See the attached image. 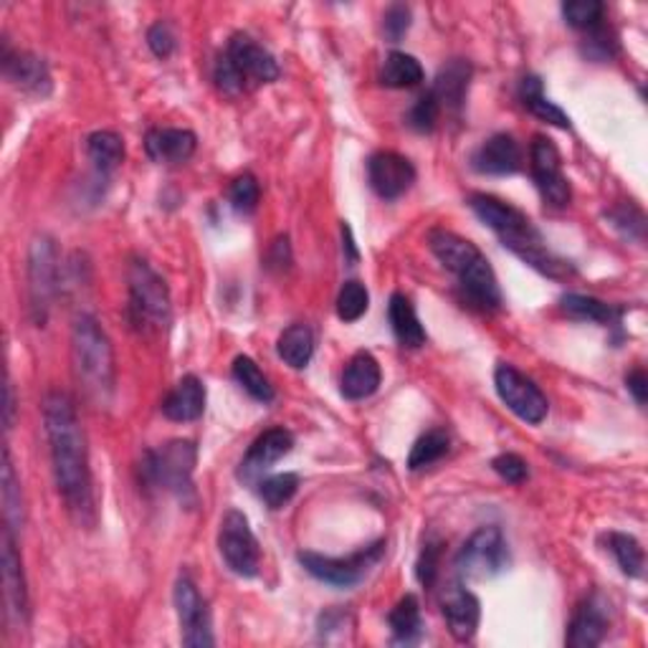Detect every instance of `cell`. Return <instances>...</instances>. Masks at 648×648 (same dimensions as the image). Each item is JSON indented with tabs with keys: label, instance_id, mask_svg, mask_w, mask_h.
Returning <instances> with one entry per match:
<instances>
[{
	"label": "cell",
	"instance_id": "32",
	"mask_svg": "<svg viewBox=\"0 0 648 648\" xmlns=\"http://www.w3.org/2000/svg\"><path fill=\"white\" fill-rule=\"evenodd\" d=\"M277 353L281 360H284L289 368L302 370L306 365L312 363L314 355V335L306 324H292L281 332L279 343H277Z\"/></svg>",
	"mask_w": 648,
	"mask_h": 648
},
{
	"label": "cell",
	"instance_id": "9",
	"mask_svg": "<svg viewBox=\"0 0 648 648\" xmlns=\"http://www.w3.org/2000/svg\"><path fill=\"white\" fill-rule=\"evenodd\" d=\"M218 550L231 573L241 577H256L261 568V548L251 530L249 517L238 509H228L220 519Z\"/></svg>",
	"mask_w": 648,
	"mask_h": 648
},
{
	"label": "cell",
	"instance_id": "34",
	"mask_svg": "<svg viewBox=\"0 0 648 648\" xmlns=\"http://www.w3.org/2000/svg\"><path fill=\"white\" fill-rule=\"evenodd\" d=\"M231 372L238 386H241L253 400H259V403H271V400H274V388H271L269 378L261 372L259 365H256L249 355H238Z\"/></svg>",
	"mask_w": 648,
	"mask_h": 648
},
{
	"label": "cell",
	"instance_id": "47",
	"mask_svg": "<svg viewBox=\"0 0 648 648\" xmlns=\"http://www.w3.org/2000/svg\"><path fill=\"white\" fill-rule=\"evenodd\" d=\"M148 46L152 48V54L158 58H170L175 54L177 48V36L175 29L168 21H158L155 25H150L148 31Z\"/></svg>",
	"mask_w": 648,
	"mask_h": 648
},
{
	"label": "cell",
	"instance_id": "40",
	"mask_svg": "<svg viewBox=\"0 0 648 648\" xmlns=\"http://www.w3.org/2000/svg\"><path fill=\"white\" fill-rule=\"evenodd\" d=\"M259 198H261V187L259 181L251 173H244L238 175L236 181L228 187V201H231L234 210L238 213H253L256 206H259Z\"/></svg>",
	"mask_w": 648,
	"mask_h": 648
},
{
	"label": "cell",
	"instance_id": "7",
	"mask_svg": "<svg viewBox=\"0 0 648 648\" xmlns=\"http://www.w3.org/2000/svg\"><path fill=\"white\" fill-rule=\"evenodd\" d=\"M386 555V540H378L368 548L355 550L347 558H330L320 552H300L302 568L320 583H327L332 587H355L368 577L375 565Z\"/></svg>",
	"mask_w": 648,
	"mask_h": 648
},
{
	"label": "cell",
	"instance_id": "16",
	"mask_svg": "<svg viewBox=\"0 0 648 648\" xmlns=\"http://www.w3.org/2000/svg\"><path fill=\"white\" fill-rule=\"evenodd\" d=\"M3 595L6 613L13 626H23L29 618V591H25V575L19 550H15V534L3 527Z\"/></svg>",
	"mask_w": 648,
	"mask_h": 648
},
{
	"label": "cell",
	"instance_id": "25",
	"mask_svg": "<svg viewBox=\"0 0 648 648\" xmlns=\"http://www.w3.org/2000/svg\"><path fill=\"white\" fill-rule=\"evenodd\" d=\"M380 380H382L380 363L375 360L370 353L360 349V353H355L345 365L339 390H343V396L347 400H365L378 393Z\"/></svg>",
	"mask_w": 648,
	"mask_h": 648
},
{
	"label": "cell",
	"instance_id": "44",
	"mask_svg": "<svg viewBox=\"0 0 648 648\" xmlns=\"http://www.w3.org/2000/svg\"><path fill=\"white\" fill-rule=\"evenodd\" d=\"M583 54L587 58H593V62H608L618 54V39L616 33L608 31V29H595L587 33L585 44H583Z\"/></svg>",
	"mask_w": 648,
	"mask_h": 648
},
{
	"label": "cell",
	"instance_id": "39",
	"mask_svg": "<svg viewBox=\"0 0 648 648\" xmlns=\"http://www.w3.org/2000/svg\"><path fill=\"white\" fill-rule=\"evenodd\" d=\"M300 489V476L296 474H274L259 484V497L267 501L269 509H281Z\"/></svg>",
	"mask_w": 648,
	"mask_h": 648
},
{
	"label": "cell",
	"instance_id": "13",
	"mask_svg": "<svg viewBox=\"0 0 648 648\" xmlns=\"http://www.w3.org/2000/svg\"><path fill=\"white\" fill-rule=\"evenodd\" d=\"M175 611L177 620H181V634H183V646L187 648H208L216 644L213 638V624H210V611L203 595L198 593L191 580L181 577L175 583Z\"/></svg>",
	"mask_w": 648,
	"mask_h": 648
},
{
	"label": "cell",
	"instance_id": "15",
	"mask_svg": "<svg viewBox=\"0 0 648 648\" xmlns=\"http://www.w3.org/2000/svg\"><path fill=\"white\" fill-rule=\"evenodd\" d=\"M441 611L443 618H446L449 634L458 644L474 641L476 628H479L482 620V603L472 591H466L462 583H451L449 587H443Z\"/></svg>",
	"mask_w": 648,
	"mask_h": 648
},
{
	"label": "cell",
	"instance_id": "6",
	"mask_svg": "<svg viewBox=\"0 0 648 648\" xmlns=\"http://www.w3.org/2000/svg\"><path fill=\"white\" fill-rule=\"evenodd\" d=\"M127 287H130V312L132 324L140 330H165L173 320V304L165 279L144 259H132L127 269Z\"/></svg>",
	"mask_w": 648,
	"mask_h": 648
},
{
	"label": "cell",
	"instance_id": "50",
	"mask_svg": "<svg viewBox=\"0 0 648 648\" xmlns=\"http://www.w3.org/2000/svg\"><path fill=\"white\" fill-rule=\"evenodd\" d=\"M343 238H345V249L349 251V261H357V249H355V241H353V231H349V226L343 224Z\"/></svg>",
	"mask_w": 648,
	"mask_h": 648
},
{
	"label": "cell",
	"instance_id": "45",
	"mask_svg": "<svg viewBox=\"0 0 648 648\" xmlns=\"http://www.w3.org/2000/svg\"><path fill=\"white\" fill-rule=\"evenodd\" d=\"M411 23H413L411 6L393 3L386 11V15H382V33H386V39L390 41V44H398V41L403 39L408 31H411Z\"/></svg>",
	"mask_w": 648,
	"mask_h": 648
},
{
	"label": "cell",
	"instance_id": "4",
	"mask_svg": "<svg viewBox=\"0 0 648 648\" xmlns=\"http://www.w3.org/2000/svg\"><path fill=\"white\" fill-rule=\"evenodd\" d=\"M216 87L228 94V97H238V94L251 91L261 84H271L279 79V64L277 58L269 54L261 44H256L246 33H236L228 41L224 54L218 56L216 72H213Z\"/></svg>",
	"mask_w": 648,
	"mask_h": 648
},
{
	"label": "cell",
	"instance_id": "11",
	"mask_svg": "<svg viewBox=\"0 0 648 648\" xmlns=\"http://www.w3.org/2000/svg\"><path fill=\"white\" fill-rule=\"evenodd\" d=\"M494 386H497L501 403H505L519 421L540 425L544 418H548V396L542 393L540 386H534V380L527 378V375H522L517 368H511V365L501 363L499 368L494 370Z\"/></svg>",
	"mask_w": 648,
	"mask_h": 648
},
{
	"label": "cell",
	"instance_id": "35",
	"mask_svg": "<svg viewBox=\"0 0 648 648\" xmlns=\"http://www.w3.org/2000/svg\"><path fill=\"white\" fill-rule=\"evenodd\" d=\"M608 550L613 552V558H616L618 568L624 570L628 577H641L644 575V565H646L644 548H641V542H638L634 534L611 532L608 534Z\"/></svg>",
	"mask_w": 648,
	"mask_h": 648
},
{
	"label": "cell",
	"instance_id": "33",
	"mask_svg": "<svg viewBox=\"0 0 648 648\" xmlns=\"http://www.w3.org/2000/svg\"><path fill=\"white\" fill-rule=\"evenodd\" d=\"M87 155L94 162L99 175H109L122 165L125 160V140L112 130L91 132L87 138Z\"/></svg>",
	"mask_w": 648,
	"mask_h": 648
},
{
	"label": "cell",
	"instance_id": "5",
	"mask_svg": "<svg viewBox=\"0 0 648 648\" xmlns=\"http://www.w3.org/2000/svg\"><path fill=\"white\" fill-rule=\"evenodd\" d=\"M198 464V446L187 439L168 441L165 446L142 454L140 476L148 489H160L185 499L193 494V472Z\"/></svg>",
	"mask_w": 648,
	"mask_h": 648
},
{
	"label": "cell",
	"instance_id": "20",
	"mask_svg": "<svg viewBox=\"0 0 648 648\" xmlns=\"http://www.w3.org/2000/svg\"><path fill=\"white\" fill-rule=\"evenodd\" d=\"M3 74L6 79L19 87L25 94H36V97H46L51 91V72L44 58L29 51H3Z\"/></svg>",
	"mask_w": 648,
	"mask_h": 648
},
{
	"label": "cell",
	"instance_id": "28",
	"mask_svg": "<svg viewBox=\"0 0 648 648\" xmlns=\"http://www.w3.org/2000/svg\"><path fill=\"white\" fill-rule=\"evenodd\" d=\"M0 499H3V522L13 534L23 530L25 509H23V492L21 482L15 476V468L11 462V451L3 449V474H0Z\"/></svg>",
	"mask_w": 648,
	"mask_h": 648
},
{
	"label": "cell",
	"instance_id": "18",
	"mask_svg": "<svg viewBox=\"0 0 648 648\" xmlns=\"http://www.w3.org/2000/svg\"><path fill=\"white\" fill-rule=\"evenodd\" d=\"M458 289H462L464 300L482 312H494L501 306V289L497 274H494L492 263L482 253L472 267H466L462 274H456Z\"/></svg>",
	"mask_w": 648,
	"mask_h": 648
},
{
	"label": "cell",
	"instance_id": "17",
	"mask_svg": "<svg viewBox=\"0 0 648 648\" xmlns=\"http://www.w3.org/2000/svg\"><path fill=\"white\" fill-rule=\"evenodd\" d=\"M294 449V436L287 429H269L256 439L246 451L241 466H238V479L253 484L261 474H267L279 458H284Z\"/></svg>",
	"mask_w": 648,
	"mask_h": 648
},
{
	"label": "cell",
	"instance_id": "29",
	"mask_svg": "<svg viewBox=\"0 0 648 648\" xmlns=\"http://www.w3.org/2000/svg\"><path fill=\"white\" fill-rule=\"evenodd\" d=\"M390 630H393V644L411 646L418 644L423 636V616H421V603H418L415 595H403L396 603V608L390 611L388 616Z\"/></svg>",
	"mask_w": 648,
	"mask_h": 648
},
{
	"label": "cell",
	"instance_id": "31",
	"mask_svg": "<svg viewBox=\"0 0 648 648\" xmlns=\"http://www.w3.org/2000/svg\"><path fill=\"white\" fill-rule=\"evenodd\" d=\"M519 99H522V105L530 109L537 119H542V122L548 125H555L560 127V130H570V117L562 112L555 101L544 97L542 82L537 79V76H525V79L519 82Z\"/></svg>",
	"mask_w": 648,
	"mask_h": 648
},
{
	"label": "cell",
	"instance_id": "46",
	"mask_svg": "<svg viewBox=\"0 0 648 648\" xmlns=\"http://www.w3.org/2000/svg\"><path fill=\"white\" fill-rule=\"evenodd\" d=\"M492 468L497 472L507 484H525L530 479V464L517 454H499L492 462Z\"/></svg>",
	"mask_w": 648,
	"mask_h": 648
},
{
	"label": "cell",
	"instance_id": "19",
	"mask_svg": "<svg viewBox=\"0 0 648 648\" xmlns=\"http://www.w3.org/2000/svg\"><path fill=\"white\" fill-rule=\"evenodd\" d=\"M472 168L482 175H511L522 168V148L507 132L492 134L472 155Z\"/></svg>",
	"mask_w": 648,
	"mask_h": 648
},
{
	"label": "cell",
	"instance_id": "37",
	"mask_svg": "<svg viewBox=\"0 0 648 648\" xmlns=\"http://www.w3.org/2000/svg\"><path fill=\"white\" fill-rule=\"evenodd\" d=\"M370 306V292L363 281L349 279L343 284L337 294V317L343 322H357L365 317Z\"/></svg>",
	"mask_w": 648,
	"mask_h": 648
},
{
	"label": "cell",
	"instance_id": "38",
	"mask_svg": "<svg viewBox=\"0 0 648 648\" xmlns=\"http://www.w3.org/2000/svg\"><path fill=\"white\" fill-rule=\"evenodd\" d=\"M562 15H565L568 25L591 33L603 25L605 6L601 0H568V3H562Z\"/></svg>",
	"mask_w": 648,
	"mask_h": 648
},
{
	"label": "cell",
	"instance_id": "43",
	"mask_svg": "<svg viewBox=\"0 0 648 648\" xmlns=\"http://www.w3.org/2000/svg\"><path fill=\"white\" fill-rule=\"evenodd\" d=\"M441 548H443V542L436 540V537H431V540H425L421 555H418L415 577L421 580V585H425V587H431L433 583H436V577H439Z\"/></svg>",
	"mask_w": 648,
	"mask_h": 648
},
{
	"label": "cell",
	"instance_id": "42",
	"mask_svg": "<svg viewBox=\"0 0 648 648\" xmlns=\"http://www.w3.org/2000/svg\"><path fill=\"white\" fill-rule=\"evenodd\" d=\"M439 117H441L439 101L433 99V94H431V91H425L423 97L418 99L415 105L411 107V112H408V125H411L415 132L425 134V132H433V130H436Z\"/></svg>",
	"mask_w": 648,
	"mask_h": 648
},
{
	"label": "cell",
	"instance_id": "48",
	"mask_svg": "<svg viewBox=\"0 0 648 648\" xmlns=\"http://www.w3.org/2000/svg\"><path fill=\"white\" fill-rule=\"evenodd\" d=\"M626 388H628V393L634 396V400H636L638 406H646L648 378H646V370L644 368H636L634 372L626 375Z\"/></svg>",
	"mask_w": 648,
	"mask_h": 648
},
{
	"label": "cell",
	"instance_id": "27",
	"mask_svg": "<svg viewBox=\"0 0 648 648\" xmlns=\"http://www.w3.org/2000/svg\"><path fill=\"white\" fill-rule=\"evenodd\" d=\"M560 310L562 314H568L570 320L595 322V324H616L626 314L624 306L595 300V296L573 294V292L560 296Z\"/></svg>",
	"mask_w": 648,
	"mask_h": 648
},
{
	"label": "cell",
	"instance_id": "49",
	"mask_svg": "<svg viewBox=\"0 0 648 648\" xmlns=\"http://www.w3.org/2000/svg\"><path fill=\"white\" fill-rule=\"evenodd\" d=\"M13 415H15V398L11 380H6V431L13 429Z\"/></svg>",
	"mask_w": 648,
	"mask_h": 648
},
{
	"label": "cell",
	"instance_id": "10",
	"mask_svg": "<svg viewBox=\"0 0 648 648\" xmlns=\"http://www.w3.org/2000/svg\"><path fill=\"white\" fill-rule=\"evenodd\" d=\"M58 251L54 238L36 236L29 251V294L33 320L41 327L48 320V310L58 294Z\"/></svg>",
	"mask_w": 648,
	"mask_h": 648
},
{
	"label": "cell",
	"instance_id": "21",
	"mask_svg": "<svg viewBox=\"0 0 648 648\" xmlns=\"http://www.w3.org/2000/svg\"><path fill=\"white\" fill-rule=\"evenodd\" d=\"M608 605L601 595H591L585 603H580L573 620L568 626L565 644L570 648H595L608 636Z\"/></svg>",
	"mask_w": 648,
	"mask_h": 648
},
{
	"label": "cell",
	"instance_id": "41",
	"mask_svg": "<svg viewBox=\"0 0 648 648\" xmlns=\"http://www.w3.org/2000/svg\"><path fill=\"white\" fill-rule=\"evenodd\" d=\"M608 218H611V226L618 228V231L624 234L626 238H634V241H644L646 218H644V213L638 210L636 206H628V203H624V206L613 208L608 213Z\"/></svg>",
	"mask_w": 648,
	"mask_h": 648
},
{
	"label": "cell",
	"instance_id": "1",
	"mask_svg": "<svg viewBox=\"0 0 648 648\" xmlns=\"http://www.w3.org/2000/svg\"><path fill=\"white\" fill-rule=\"evenodd\" d=\"M44 423L56 489L76 522L91 525L94 497L87 436L76 418L74 400L64 390H51L44 398Z\"/></svg>",
	"mask_w": 648,
	"mask_h": 648
},
{
	"label": "cell",
	"instance_id": "30",
	"mask_svg": "<svg viewBox=\"0 0 648 648\" xmlns=\"http://www.w3.org/2000/svg\"><path fill=\"white\" fill-rule=\"evenodd\" d=\"M423 66L406 51H393L386 56L380 69V84L388 89H413L423 82Z\"/></svg>",
	"mask_w": 648,
	"mask_h": 648
},
{
	"label": "cell",
	"instance_id": "23",
	"mask_svg": "<svg viewBox=\"0 0 648 648\" xmlns=\"http://www.w3.org/2000/svg\"><path fill=\"white\" fill-rule=\"evenodd\" d=\"M206 411V386L198 375H185L162 400V413L175 423H191Z\"/></svg>",
	"mask_w": 648,
	"mask_h": 648
},
{
	"label": "cell",
	"instance_id": "26",
	"mask_svg": "<svg viewBox=\"0 0 648 648\" xmlns=\"http://www.w3.org/2000/svg\"><path fill=\"white\" fill-rule=\"evenodd\" d=\"M388 320H390V327H393L396 339L408 349L423 347L425 339H429V337H425V330H423L421 320H418L413 302L408 300L406 294L396 292L393 296H390Z\"/></svg>",
	"mask_w": 648,
	"mask_h": 648
},
{
	"label": "cell",
	"instance_id": "2",
	"mask_svg": "<svg viewBox=\"0 0 648 648\" xmlns=\"http://www.w3.org/2000/svg\"><path fill=\"white\" fill-rule=\"evenodd\" d=\"M468 206H472L476 218H479L484 226H489L492 231L499 236L505 249L519 256L525 263H530L540 274L560 279L573 271L570 263L558 259V256L544 246V238L540 236V231H537L532 220L519 208L486 193H474L472 198H468Z\"/></svg>",
	"mask_w": 648,
	"mask_h": 648
},
{
	"label": "cell",
	"instance_id": "36",
	"mask_svg": "<svg viewBox=\"0 0 648 648\" xmlns=\"http://www.w3.org/2000/svg\"><path fill=\"white\" fill-rule=\"evenodd\" d=\"M449 446L451 441L446 436V431L436 429L423 433V436L413 443L411 456H408V468H411V472H421V468L433 466L449 454Z\"/></svg>",
	"mask_w": 648,
	"mask_h": 648
},
{
	"label": "cell",
	"instance_id": "22",
	"mask_svg": "<svg viewBox=\"0 0 648 648\" xmlns=\"http://www.w3.org/2000/svg\"><path fill=\"white\" fill-rule=\"evenodd\" d=\"M195 148H198L195 132L181 130V127H158L144 138V150H148L150 160L160 162V165H183L193 158Z\"/></svg>",
	"mask_w": 648,
	"mask_h": 648
},
{
	"label": "cell",
	"instance_id": "3",
	"mask_svg": "<svg viewBox=\"0 0 648 648\" xmlns=\"http://www.w3.org/2000/svg\"><path fill=\"white\" fill-rule=\"evenodd\" d=\"M74 375L94 403H109L115 396V349L107 332L91 314H79L72 324Z\"/></svg>",
	"mask_w": 648,
	"mask_h": 648
},
{
	"label": "cell",
	"instance_id": "8",
	"mask_svg": "<svg viewBox=\"0 0 648 648\" xmlns=\"http://www.w3.org/2000/svg\"><path fill=\"white\" fill-rule=\"evenodd\" d=\"M509 568V544L497 525L476 530L456 555V573L464 580H489Z\"/></svg>",
	"mask_w": 648,
	"mask_h": 648
},
{
	"label": "cell",
	"instance_id": "12",
	"mask_svg": "<svg viewBox=\"0 0 648 648\" xmlns=\"http://www.w3.org/2000/svg\"><path fill=\"white\" fill-rule=\"evenodd\" d=\"M530 170L532 181L540 191L542 201L552 208H568L573 201V187L562 173V158L552 140L537 134L530 148Z\"/></svg>",
	"mask_w": 648,
	"mask_h": 648
},
{
	"label": "cell",
	"instance_id": "24",
	"mask_svg": "<svg viewBox=\"0 0 648 648\" xmlns=\"http://www.w3.org/2000/svg\"><path fill=\"white\" fill-rule=\"evenodd\" d=\"M468 84H472V64L464 62V58H451L446 66H441L436 82H433L429 91L439 101L441 112L443 109L446 112H462Z\"/></svg>",
	"mask_w": 648,
	"mask_h": 648
},
{
	"label": "cell",
	"instance_id": "14",
	"mask_svg": "<svg viewBox=\"0 0 648 648\" xmlns=\"http://www.w3.org/2000/svg\"><path fill=\"white\" fill-rule=\"evenodd\" d=\"M368 181L382 201H396L411 191L415 183V168L411 160L398 155V152L382 150L368 160Z\"/></svg>",
	"mask_w": 648,
	"mask_h": 648
}]
</instances>
